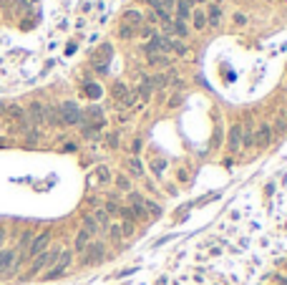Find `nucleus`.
Masks as SVG:
<instances>
[{
    "label": "nucleus",
    "instance_id": "412c9836",
    "mask_svg": "<svg viewBox=\"0 0 287 285\" xmlns=\"http://www.w3.org/2000/svg\"><path fill=\"white\" fill-rule=\"evenodd\" d=\"M129 169H131V174H134V177H141V174H144L141 159H139V157H131V162H129Z\"/></svg>",
    "mask_w": 287,
    "mask_h": 285
},
{
    "label": "nucleus",
    "instance_id": "ea45409f",
    "mask_svg": "<svg viewBox=\"0 0 287 285\" xmlns=\"http://www.w3.org/2000/svg\"><path fill=\"white\" fill-rule=\"evenodd\" d=\"M106 142H109V146H118V137H116V134H111V137L106 139Z\"/></svg>",
    "mask_w": 287,
    "mask_h": 285
},
{
    "label": "nucleus",
    "instance_id": "f03ea898",
    "mask_svg": "<svg viewBox=\"0 0 287 285\" xmlns=\"http://www.w3.org/2000/svg\"><path fill=\"white\" fill-rule=\"evenodd\" d=\"M71 263H73V252H71V250H60V258L56 260V265H53L43 278H45V280H56V278H60V275H63L66 270L71 267Z\"/></svg>",
    "mask_w": 287,
    "mask_h": 285
},
{
    "label": "nucleus",
    "instance_id": "bb28decb",
    "mask_svg": "<svg viewBox=\"0 0 287 285\" xmlns=\"http://www.w3.org/2000/svg\"><path fill=\"white\" fill-rule=\"evenodd\" d=\"M86 94H88L91 99H98V96H101V86H98V83H88V86H86Z\"/></svg>",
    "mask_w": 287,
    "mask_h": 285
},
{
    "label": "nucleus",
    "instance_id": "0eeeda50",
    "mask_svg": "<svg viewBox=\"0 0 287 285\" xmlns=\"http://www.w3.org/2000/svg\"><path fill=\"white\" fill-rule=\"evenodd\" d=\"M28 119H30V124H33V126L45 124V106H43L40 101H33L28 106Z\"/></svg>",
    "mask_w": 287,
    "mask_h": 285
},
{
    "label": "nucleus",
    "instance_id": "9b49d317",
    "mask_svg": "<svg viewBox=\"0 0 287 285\" xmlns=\"http://www.w3.org/2000/svg\"><path fill=\"white\" fill-rule=\"evenodd\" d=\"M230 149L232 152H239L242 149V124H234L230 129Z\"/></svg>",
    "mask_w": 287,
    "mask_h": 285
},
{
    "label": "nucleus",
    "instance_id": "4c0bfd02",
    "mask_svg": "<svg viewBox=\"0 0 287 285\" xmlns=\"http://www.w3.org/2000/svg\"><path fill=\"white\" fill-rule=\"evenodd\" d=\"M159 3H161L166 10H169V8H174V5H176V0H159Z\"/></svg>",
    "mask_w": 287,
    "mask_h": 285
},
{
    "label": "nucleus",
    "instance_id": "79ce46f5",
    "mask_svg": "<svg viewBox=\"0 0 287 285\" xmlns=\"http://www.w3.org/2000/svg\"><path fill=\"white\" fill-rule=\"evenodd\" d=\"M63 152H76V144H73V142H71V144H66V146H63Z\"/></svg>",
    "mask_w": 287,
    "mask_h": 285
},
{
    "label": "nucleus",
    "instance_id": "dca6fc26",
    "mask_svg": "<svg viewBox=\"0 0 287 285\" xmlns=\"http://www.w3.org/2000/svg\"><path fill=\"white\" fill-rule=\"evenodd\" d=\"M45 124H53V126H60L63 122H60V114L56 106H45Z\"/></svg>",
    "mask_w": 287,
    "mask_h": 285
},
{
    "label": "nucleus",
    "instance_id": "6e6552de",
    "mask_svg": "<svg viewBox=\"0 0 287 285\" xmlns=\"http://www.w3.org/2000/svg\"><path fill=\"white\" fill-rule=\"evenodd\" d=\"M88 182L91 184H106V182H111V169L106 167V164H98V167L88 174Z\"/></svg>",
    "mask_w": 287,
    "mask_h": 285
},
{
    "label": "nucleus",
    "instance_id": "1a4fd4ad",
    "mask_svg": "<svg viewBox=\"0 0 287 285\" xmlns=\"http://www.w3.org/2000/svg\"><path fill=\"white\" fill-rule=\"evenodd\" d=\"M272 142V126L269 124H262L260 129L254 131V144L257 146H267Z\"/></svg>",
    "mask_w": 287,
    "mask_h": 285
},
{
    "label": "nucleus",
    "instance_id": "f8f14e48",
    "mask_svg": "<svg viewBox=\"0 0 287 285\" xmlns=\"http://www.w3.org/2000/svg\"><path fill=\"white\" fill-rule=\"evenodd\" d=\"M176 20H184L189 18V13H191V0H176Z\"/></svg>",
    "mask_w": 287,
    "mask_h": 285
},
{
    "label": "nucleus",
    "instance_id": "7c9ffc66",
    "mask_svg": "<svg viewBox=\"0 0 287 285\" xmlns=\"http://www.w3.org/2000/svg\"><path fill=\"white\" fill-rule=\"evenodd\" d=\"M86 116H88V119H96V122H101V109H98V106H91V109L86 111Z\"/></svg>",
    "mask_w": 287,
    "mask_h": 285
},
{
    "label": "nucleus",
    "instance_id": "f3484780",
    "mask_svg": "<svg viewBox=\"0 0 287 285\" xmlns=\"http://www.w3.org/2000/svg\"><path fill=\"white\" fill-rule=\"evenodd\" d=\"M191 18H194V28H196V31H204V28H207V13L204 10H194Z\"/></svg>",
    "mask_w": 287,
    "mask_h": 285
},
{
    "label": "nucleus",
    "instance_id": "cd10ccee",
    "mask_svg": "<svg viewBox=\"0 0 287 285\" xmlns=\"http://www.w3.org/2000/svg\"><path fill=\"white\" fill-rule=\"evenodd\" d=\"M111 94H114V96H116V99L121 101V99H124V96H126V86H124V83H114V88H111Z\"/></svg>",
    "mask_w": 287,
    "mask_h": 285
},
{
    "label": "nucleus",
    "instance_id": "a211bd4d",
    "mask_svg": "<svg viewBox=\"0 0 287 285\" xmlns=\"http://www.w3.org/2000/svg\"><path fill=\"white\" fill-rule=\"evenodd\" d=\"M124 20H126V25L131 23V28H134V25H141V23H144V18H141V13H139V10H129L126 16H124Z\"/></svg>",
    "mask_w": 287,
    "mask_h": 285
},
{
    "label": "nucleus",
    "instance_id": "c9c22d12",
    "mask_svg": "<svg viewBox=\"0 0 287 285\" xmlns=\"http://www.w3.org/2000/svg\"><path fill=\"white\" fill-rule=\"evenodd\" d=\"M141 36H144V38H149V36H151V38H154L156 33H154V28H149V25H144V28H141Z\"/></svg>",
    "mask_w": 287,
    "mask_h": 285
},
{
    "label": "nucleus",
    "instance_id": "c03bdc74",
    "mask_svg": "<svg viewBox=\"0 0 287 285\" xmlns=\"http://www.w3.org/2000/svg\"><path fill=\"white\" fill-rule=\"evenodd\" d=\"M191 3H194V0H191ZM196 3H204V0H196Z\"/></svg>",
    "mask_w": 287,
    "mask_h": 285
},
{
    "label": "nucleus",
    "instance_id": "c756f323",
    "mask_svg": "<svg viewBox=\"0 0 287 285\" xmlns=\"http://www.w3.org/2000/svg\"><path fill=\"white\" fill-rule=\"evenodd\" d=\"M151 169H154V174H161L166 169V162L164 159H154V162H151Z\"/></svg>",
    "mask_w": 287,
    "mask_h": 285
},
{
    "label": "nucleus",
    "instance_id": "7ed1b4c3",
    "mask_svg": "<svg viewBox=\"0 0 287 285\" xmlns=\"http://www.w3.org/2000/svg\"><path fill=\"white\" fill-rule=\"evenodd\" d=\"M58 114H60V122H63V124H81V119H83L81 109L76 106L73 101H66V103H60Z\"/></svg>",
    "mask_w": 287,
    "mask_h": 285
},
{
    "label": "nucleus",
    "instance_id": "58836bf2",
    "mask_svg": "<svg viewBox=\"0 0 287 285\" xmlns=\"http://www.w3.org/2000/svg\"><path fill=\"white\" fill-rule=\"evenodd\" d=\"M234 23H237V25H245V23H247V18L242 16V13H237V16H234Z\"/></svg>",
    "mask_w": 287,
    "mask_h": 285
},
{
    "label": "nucleus",
    "instance_id": "473e14b6",
    "mask_svg": "<svg viewBox=\"0 0 287 285\" xmlns=\"http://www.w3.org/2000/svg\"><path fill=\"white\" fill-rule=\"evenodd\" d=\"M118 36H121V38H129V36H134V28H129V25L124 23V25H121V33H118Z\"/></svg>",
    "mask_w": 287,
    "mask_h": 285
},
{
    "label": "nucleus",
    "instance_id": "2eb2a0df",
    "mask_svg": "<svg viewBox=\"0 0 287 285\" xmlns=\"http://www.w3.org/2000/svg\"><path fill=\"white\" fill-rule=\"evenodd\" d=\"M219 18H222V8H219V5H209V10H207V23H209L211 28H217V25H219Z\"/></svg>",
    "mask_w": 287,
    "mask_h": 285
},
{
    "label": "nucleus",
    "instance_id": "4be33fe9",
    "mask_svg": "<svg viewBox=\"0 0 287 285\" xmlns=\"http://www.w3.org/2000/svg\"><path fill=\"white\" fill-rule=\"evenodd\" d=\"M169 51H174V53H179V56H184L187 53V46L181 41H176V38H169Z\"/></svg>",
    "mask_w": 287,
    "mask_h": 285
},
{
    "label": "nucleus",
    "instance_id": "e433bc0d",
    "mask_svg": "<svg viewBox=\"0 0 287 285\" xmlns=\"http://www.w3.org/2000/svg\"><path fill=\"white\" fill-rule=\"evenodd\" d=\"M96 66V73H106L109 71V63H94Z\"/></svg>",
    "mask_w": 287,
    "mask_h": 285
},
{
    "label": "nucleus",
    "instance_id": "39448f33",
    "mask_svg": "<svg viewBox=\"0 0 287 285\" xmlns=\"http://www.w3.org/2000/svg\"><path fill=\"white\" fill-rule=\"evenodd\" d=\"M103 255H106V245L103 243H91L86 247V252H83V263L86 265H96V263L103 260Z\"/></svg>",
    "mask_w": 287,
    "mask_h": 285
},
{
    "label": "nucleus",
    "instance_id": "f704fd0d",
    "mask_svg": "<svg viewBox=\"0 0 287 285\" xmlns=\"http://www.w3.org/2000/svg\"><path fill=\"white\" fill-rule=\"evenodd\" d=\"M131 152H134V157L141 152V139H134V144H131Z\"/></svg>",
    "mask_w": 287,
    "mask_h": 285
},
{
    "label": "nucleus",
    "instance_id": "9d476101",
    "mask_svg": "<svg viewBox=\"0 0 287 285\" xmlns=\"http://www.w3.org/2000/svg\"><path fill=\"white\" fill-rule=\"evenodd\" d=\"M91 237H94V235H91L88 230H81L78 235H76V243H73V250H76V252H86V247L91 245Z\"/></svg>",
    "mask_w": 287,
    "mask_h": 285
},
{
    "label": "nucleus",
    "instance_id": "37998d69",
    "mask_svg": "<svg viewBox=\"0 0 287 285\" xmlns=\"http://www.w3.org/2000/svg\"><path fill=\"white\" fill-rule=\"evenodd\" d=\"M5 243V230H0V245Z\"/></svg>",
    "mask_w": 287,
    "mask_h": 285
},
{
    "label": "nucleus",
    "instance_id": "2f4dec72",
    "mask_svg": "<svg viewBox=\"0 0 287 285\" xmlns=\"http://www.w3.org/2000/svg\"><path fill=\"white\" fill-rule=\"evenodd\" d=\"M275 129H277L280 134H287V119H277V124H275Z\"/></svg>",
    "mask_w": 287,
    "mask_h": 285
},
{
    "label": "nucleus",
    "instance_id": "aec40b11",
    "mask_svg": "<svg viewBox=\"0 0 287 285\" xmlns=\"http://www.w3.org/2000/svg\"><path fill=\"white\" fill-rule=\"evenodd\" d=\"M111 46H101V51H98V56L94 58V63H109V58H111Z\"/></svg>",
    "mask_w": 287,
    "mask_h": 285
},
{
    "label": "nucleus",
    "instance_id": "a19ab883",
    "mask_svg": "<svg viewBox=\"0 0 287 285\" xmlns=\"http://www.w3.org/2000/svg\"><path fill=\"white\" fill-rule=\"evenodd\" d=\"M15 5H18V10H23V13L28 10V3H25V0H15Z\"/></svg>",
    "mask_w": 287,
    "mask_h": 285
},
{
    "label": "nucleus",
    "instance_id": "393cba45",
    "mask_svg": "<svg viewBox=\"0 0 287 285\" xmlns=\"http://www.w3.org/2000/svg\"><path fill=\"white\" fill-rule=\"evenodd\" d=\"M116 187L121 192H131V182H129V177H116Z\"/></svg>",
    "mask_w": 287,
    "mask_h": 285
},
{
    "label": "nucleus",
    "instance_id": "423d86ee",
    "mask_svg": "<svg viewBox=\"0 0 287 285\" xmlns=\"http://www.w3.org/2000/svg\"><path fill=\"white\" fill-rule=\"evenodd\" d=\"M15 260H18V250H15V247H3V250H0V275H5L8 270L13 267Z\"/></svg>",
    "mask_w": 287,
    "mask_h": 285
},
{
    "label": "nucleus",
    "instance_id": "20e7f679",
    "mask_svg": "<svg viewBox=\"0 0 287 285\" xmlns=\"http://www.w3.org/2000/svg\"><path fill=\"white\" fill-rule=\"evenodd\" d=\"M48 245H51V232L36 235L33 240H30V245L25 247V258H36V255H40L43 250H48Z\"/></svg>",
    "mask_w": 287,
    "mask_h": 285
},
{
    "label": "nucleus",
    "instance_id": "c85d7f7f",
    "mask_svg": "<svg viewBox=\"0 0 287 285\" xmlns=\"http://www.w3.org/2000/svg\"><path fill=\"white\" fill-rule=\"evenodd\" d=\"M109 235H111V240H121V224L111 222L109 224Z\"/></svg>",
    "mask_w": 287,
    "mask_h": 285
},
{
    "label": "nucleus",
    "instance_id": "b1692460",
    "mask_svg": "<svg viewBox=\"0 0 287 285\" xmlns=\"http://www.w3.org/2000/svg\"><path fill=\"white\" fill-rule=\"evenodd\" d=\"M83 230H88L91 235H96V232H98V224L94 222V217H91V215H88V217L83 220Z\"/></svg>",
    "mask_w": 287,
    "mask_h": 285
},
{
    "label": "nucleus",
    "instance_id": "5701e85b",
    "mask_svg": "<svg viewBox=\"0 0 287 285\" xmlns=\"http://www.w3.org/2000/svg\"><path fill=\"white\" fill-rule=\"evenodd\" d=\"M103 209L109 212V217H111V215H121V207H118V202H116V200H109V202L103 204Z\"/></svg>",
    "mask_w": 287,
    "mask_h": 285
},
{
    "label": "nucleus",
    "instance_id": "6ab92c4d",
    "mask_svg": "<svg viewBox=\"0 0 287 285\" xmlns=\"http://www.w3.org/2000/svg\"><path fill=\"white\" fill-rule=\"evenodd\" d=\"M141 207H144V212H146V215H154V217H159V215H161V207H159L156 202H151V200H144V202H141Z\"/></svg>",
    "mask_w": 287,
    "mask_h": 285
},
{
    "label": "nucleus",
    "instance_id": "f257e3e1",
    "mask_svg": "<svg viewBox=\"0 0 287 285\" xmlns=\"http://www.w3.org/2000/svg\"><path fill=\"white\" fill-rule=\"evenodd\" d=\"M60 250H63V247L43 250L40 255H36L33 263H30V267H28V273H25V278H36V275H40V270H45V267H53V265H56V260L60 258Z\"/></svg>",
    "mask_w": 287,
    "mask_h": 285
},
{
    "label": "nucleus",
    "instance_id": "a878e982",
    "mask_svg": "<svg viewBox=\"0 0 287 285\" xmlns=\"http://www.w3.org/2000/svg\"><path fill=\"white\" fill-rule=\"evenodd\" d=\"M134 235V220H126L121 224V237H131Z\"/></svg>",
    "mask_w": 287,
    "mask_h": 285
},
{
    "label": "nucleus",
    "instance_id": "72a5a7b5",
    "mask_svg": "<svg viewBox=\"0 0 287 285\" xmlns=\"http://www.w3.org/2000/svg\"><path fill=\"white\" fill-rule=\"evenodd\" d=\"M272 283H275V285H287V278L280 275V273H275V275H272Z\"/></svg>",
    "mask_w": 287,
    "mask_h": 285
},
{
    "label": "nucleus",
    "instance_id": "ddd939ff",
    "mask_svg": "<svg viewBox=\"0 0 287 285\" xmlns=\"http://www.w3.org/2000/svg\"><path fill=\"white\" fill-rule=\"evenodd\" d=\"M91 217H94V222L98 224V230H101V227H109V224H111V217H109V212H106L103 207H96Z\"/></svg>",
    "mask_w": 287,
    "mask_h": 285
},
{
    "label": "nucleus",
    "instance_id": "4468645a",
    "mask_svg": "<svg viewBox=\"0 0 287 285\" xmlns=\"http://www.w3.org/2000/svg\"><path fill=\"white\" fill-rule=\"evenodd\" d=\"M166 31H172L176 38H187V36H189V28H187V23H184V20H174L169 28H166Z\"/></svg>",
    "mask_w": 287,
    "mask_h": 285
}]
</instances>
